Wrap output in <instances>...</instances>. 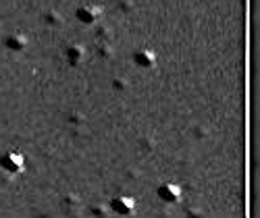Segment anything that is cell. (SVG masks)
<instances>
[{
	"instance_id": "obj_1",
	"label": "cell",
	"mask_w": 260,
	"mask_h": 218,
	"mask_svg": "<svg viewBox=\"0 0 260 218\" xmlns=\"http://www.w3.org/2000/svg\"><path fill=\"white\" fill-rule=\"evenodd\" d=\"M0 168H3L7 174H21L25 170V158L19 152H7V154L0 156Z\"/></svg>"
},
{
	"instance_id": "obj_2",
	"label": "cell",
	"mask_w": 260,
	"mask_h": 218,
	"mask_svg": "<svg viewBox=\"0 0 260 218\" xmlns=\"http://www.w3.org/2000/svg\"><path fill=\"white\" fill-rule=\"evenodd\" d=\"M75 17H77L79 23H83V25H94L96 21L102 17V9L96 7V5H81V7H77Z\"/></svg>"
},
{
	"instance_id": "obj_3",
	"label": "cell",
	"mask_w": 260,
	"mask_h": 218,
	"mask_svg": "<svg viewBox=\"0 0 260 218\" xmlns=\"http://www.w3.org/2000/svg\"><path fill=\"white\" fill-rule=\"evenodd\" d=\"M134 210H136V200L132 198V195H119V198H115L111 202V212L113 214L129 216V214H134Z\"/></svg>"
},
{
	"instance_id": "obj_4",
	"label": "cell",
	"mask_w": 260,
	"mask_h": 218,
	"mask_svg": "<svg viewBox=\"0 0 260 218\" xmlns=\"http://www.w3.org/2000/svg\"><path fill=\"white\" fill-rule=\"evenodd\" d=\"M156 193H158L160 202H165V204H179L181 202V187L175 183H162Z\"/></svg>"
},
{
	"instance_id": "obj_5",
	"label": "cell",
	"mask_w": 260,
	"mask_h": 218,
	"mask_svg": "<svg viewBox=\"0 0 260 218\" xmlns=\"http://www.w3.org/2000/svg\"><path fill=\"white\" fill-rule=\"evenodd\" d=\"M64 58H67L71 67H79L85 60V48L81 44H71V46H67V50H64Z\"/></svg>"
},
{
	"instance_id": "obj_6",
	"label": "cell",
	"mask_w": 260,
	"mask_h": 218,
	"mask_svg": "<svg viewBox=\"0 0 260 218\" xmlns=\"http://www.w3.org/2000/svg\"><path fill=\"white\" fill-rule=\"evenodd\" d=\"M27 46H29V40H27V35H23V33H11L9 38H7V48L11 50V52H17V54H21V52H25L27 50Z\"/></svg>"
},
{
	"instance_id": "obj_7",
	"label": "cell",
	"mask_w": 260,
	"mask_h": 218,
	"mask_svg": "<svg viewBox=\"0 0 260 218\" xmlns=\"http://www.w3.org/2000/svg\"><path fill=\"white\" fill-rule=\"evenodd\" d=\"M134 62L140 69H152L156 64V54L152 50H136L134 52Z\"/></svg>"
},
{
	"instance_id": "obj_8",
	"label": "cell",
	"mask_w": 260,
	"mask_h": 218,
	"mask_svg": "<svg viewBox=\"0 0 260 218\" xmlns=\"http://www.w3.org/2000/svg\"><path fill=\"white\" fill-rule=\"evenodd\" d=\"M44 23H46V25H52V27H58V25L62 23V19L58 17V13L50 11V13H46V15H44Z\"/></svg>"
},
{
	"instance_id": "obj_9",
	"label": "cell",
	"mask_w": 260,
	"mask_h": 218,
	"mask_svg": "<svg viewBox=\"0 0 260 218\" xmlns=\"http://www.w3.org/2000/svg\"><path fill=\"white\" fill-rule=\"evenodd\" d=\"M113 90H115V92H123V90H127V81H125L123 77L113 79Z\"/></svg>"
},
{
	"instance_id": "obj_10",
	"label": "cell",
	"mask_w": 260,
	"mask_h": 218,
	"mask_svg": "<svg viewBox=\"0 0 260 218\" xmlns=\"http://www.w3.org/2000/svg\"><path fill=\"white\" fill-rule=\"evenodd\" d=\"M64 206H67V208L79 206V198H77V195H67V200H64Z\"/></svg>"
},
{
	"instance_id": "obj_11",
	"label": "cell",
	"mask_w": 260,
	"mask_h": 218,
	"mask_svg": "<svg viewBox=\"0 0 260 218\" xmlns=\"http://www.w3.org/2000/svg\"><path fill=\"white\" fill-rule=\"evenodd\" d=\"M69 121H71L73 125H75V123H77V125H83V123H85V117H83V115H79V113H73Z\"/></svg>"
},
{
	"instance_id": "obj_12",
	"label": "cell",
	"mask_w": 260,
	"mask_h": 218,
	"mask_svg": "<svg viewBox=\"0 0 260 218\" xmlns=\"http://www.w3.org/2000/svg\"><path fill=\"white\" fill-rule=\"evenodd\" d=\"M100 54H102V56H113V48H111V50H108V46H102Z\"/></svg>"
},
{
	"instance_id": "obj_13",
	"label": "cell",
	"mask_w": 260,
	"mask_h": 218,
	"mask_svg": "<svg viewBox=\"0 0 260 218\" xmlns=\"http://www.w3.org/2000/svg\"><path fill=\"white\" fill-rule=\"evenodd\" d=\"M92 212H96V214H104V212H106V208H94Z\"/></svg>"
}]
</instances>
